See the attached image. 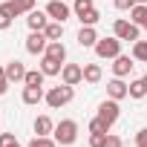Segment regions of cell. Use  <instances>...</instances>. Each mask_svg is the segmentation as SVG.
Returning a JSON list of instances; mask_svg holds the SVG:
<instances>
[{
	"instance_id": "24",
	"label": "cell",
	"mask_w": 147,
	"mask_h": 147,
	"mask_svg": "<svg viewBox=\"0 0 147 147\" xmlns=\"http://www.w3.org/2000/svg\"><path fill=\"white\" fill-rule=\"evenodd\" d=\"M12 20H15V15H12L9 3H3V6H0V32H6L12 26Z\"/></svg>"
},
{
	"instance_id": "21",
	"label": "cell",
	"mask_w": 147,
	"mask_h": 147,
	"mask_svg": "<svg viewBox=\"0 0 147 147\" xmlns=\"http://www.w3.org/2000/svg\"><path fill=\"white\" fill-rule=\"evenodd\" d=\"M43 35H46L49 40H61V38H63V23H61V20H49L46 29H43Z\"/></svg>"
},
{
	"instance_id": "23",
	"label": "cell",
	"mask_w": 147,
	"mask_h": 147,
	"mask_svg": "<svg viewBox=\"0 0 147 147\" xmlns=\"http://www.w3.org/2000/svg\"><path fill=\"white\" fill-rule=\"evenodd\" d=\"M43 78H46V75H43L40 69H29L26 78H23V84H26V87H43Z\"/></svg>"
},
{
	"instance_id": "3",
	"label": "cell",
	"mask_w": 147,
	"mask_h": 147,
	"mask_svg": "<svg viewBox=\"0 0 147 147\" xmlns=\"http://www.w3.org/2000/svg\"><path fill=\"white\" fill-rule=\"evenodd\" d=\"M95 55L104 58V61L118 58V55H121V40H118L115 35H113V38H98V43H95Z\"/></svg>"
},
{
	"instance_id": "18",
	"label": "cell",
	"mask_w": 147,
	"mask_h": 147,
	"mask_svg": "<svg viewBox=\"0 0 147 147\" xmlns=\"http://www.w3.org/2000/svg\"><path fill=\"white\" fill-rule=\"evenodd\" d=\"M101 78H104L101 63H84V81H87V84H98Z\"/></svg>"
},
{
	"instance_id": "20",
	"label": "cell",
	"mask_w": 147,
	"mask_h": 147,
	"mask_svg": "<svg viewBox=\"0 0 147 147\" xmlns=\"http://www.w3.org/2000/svg\"><path fill=\"white\" fill-rule=\"evenodd\" d=\"M130 20H133L136 26H144V23H147V3H136V6L130 9Z\"/></svg>"
},
{
	"instance_id": "17",
	"label": "cell",
	"mask_w": 147,
	"mask_h": 147,
	"mask_svg": "<svg viewBox=\"0 0 147 147\" xmlns=\"http://www.w3.org/2000/svg\"><path fill=\"white\" fill-rule=\"evenodd\" d=\"M61 69H63L61 61H55L49 55H40V72H43V75H61Z\"/></svg>"
},
{
	"instance_id": "12",
	"label": "cell",
	"mask_w": 147,
	"mask_h": 147,
	"mask_svg": "<svg viewBox=\"0 0 147 147\" xmlns=\"http://www.w3.org/2000/svg\"><path fill=\"white\" fill-rule=\"evenodd\" d=\"M49 20H52V18H49L46 12H38V9H32V12L26 15V26H29L32 32H43Z\"/></svg>"
},
{
	"instance_id": "26",
	"label": "cell",
	"mask_w": 147,
	"mask_h": 147,
	"mask_svg": "<svg viewBox=\"0 0 147 147\" xmlns=\"http://www.w3.org/2000/svg\"><path fill=\"white\" fill-rule=\"evenodd\" d=\"M133 58L138 63H147V40H136L133 43Z\"/></svg>"
},
{
	"instance_id": "29",
	"label": "cell",
	"mask_w": 147,
	"mask_h": 147,
	"mask_svg": "<svg viewBox=\"0 0 147 147\" xmlns=\"http://www.w3.org/2000/svg\"><path fill=\"white\" fill-rule=\"evenodd\" d=\"M95 6V0H75V6H72V12H75V18H81L84 12H90Z\"/></svg>"
},
{
	"instance_id": "1",
	"label": "cell",
	"mask_w": 147,
	"mask_h": 147,
	"mask_svg": "<svg viewBox=\"0 0 147 147\" xmlns=\"http://www.w3.org/2000/svg\"><path fill=\"white\" fill-rule=\"evenodd\" d=\"M52 138L61 144V147H69V144H75L78 141V121H72V118H63L55 124V133Z\"/></svg>"
},
{
	"instance_id": "39",
	"label": "cell",
	"mask_w": 147,
	"mask_h": 147,
	"mask_svg": "<svg viewBox=\"0 0 147 147\" xmlns=\"http://www.w3.org/2000/svg\"><path fill=\"white\" fill-rule=\"evenodd\" d=\"M144 29H147V23H144Z\"/></svg>"
},
{
	"instance_id": "22",
	"label": "cell",
	"mask_w": 147,
	"mask_h": 147,
	"mask_svg": "<svg viewBox=\"0 0 147 147\" xmlns=\"http://www.w3.org/2000/svg\"><path fill=\"white\" fill-rule=\"evenodd\" d=\"M144 95H147V84H144V78H136V81H130V98L141 101Z\"/></svg>"
},
{
	"instance_id": "11",
	"label": "cell",
	"mask_w": 147,
	"mask_h": 147,
	"mask_svg": "<svg viewBox=\"0 0 147 147\" xmlns=\"http://www.w3.org/2000/svg\"><path fill=\"white\" fill-rule=\"evenodd\" d=\"M127 95H130V84H124V78H113V81H107V98L121 101V98H127Z\"/></svg>"
},
{
	"instance_id": "4",
	"label": "cell",
	"mask_w": 147,
	"mask_h": 147,
	"mask_svg": "<svg viewBox=\"0 0 147 147\" xmlns=\"http://www.w3.org/2000/svg\"><path fill=\"white\" fill-rule=\"evenodd\" d=\"M138 29H141V26H136L133 20H124V18H118V20L113 23V35H115L118 40H133V43H136V40H138Z\"/></svg>"
},
{
	"instance_id": "8",
	"label": "cell",
	"mask_w": 147,
	"mask_h": 147,
	"mask_svg": "<svg viewBox=\"0 0 147 147\" xmlns=\"http://www.w3.org/2000/svg\"><path fill=\"white\" fill-rule=\"evenodd\" d=\"M46 46H49V38H46L43 32H32V35L26 38V52H29V55H43Z\"/></svg>"
},
{
	"instance_id": "35",
	"label": "cell",
	"mask_w": 147,
	"mask_h": 147,
	"mask_svg": "<svg viewBox=\"0 0 147 147\" xmlns=\"http://www.w3.org/2000/svg\"><path fill=\"white\" fill-rule=\"evenodd\" d=\"M0 78H6V66H0Z\"/></svg>"
},
{
	"instance_id": "38",
	"label": "cell",
	"mask_w": 147,
	"mask_h": 147,
	"mask_svg": "<svg viewBox=\"0 0 147 147\" xmlns=\"http://www.w3.org/2000/svg\"><path fill=\"white\" fill-rule=\"evenodd\" d=\"M144 84H147V75H144Z\"/></svg>"
},
{
	"instance_id": "36",
	"label": "cell",
	"mask_w": 147,
	"mask_h": 147,
	"mask_svg": "<svg viewBox=\"0 0 147 147\" xmlns=\"http://www.w3.org/2000/svg\"><path fill=\"white\" fill-rule=\"evenodd\" d=\"M12 147H23V144H20V141H15V144H12Z\"/></svg>"
},
{
	"instance_id": "19",
	"label": "cell",
	"mask_w": 147,
	"mask_h": 147,
	"mask_svg": "<svg viewBox=\"0 0 147 147\" xmlns=\"http://www.w3.org/2000/svg\"><path fill=\"white\" fill-rule=\"evenodd\" d=\"M43 55H49V58H55V61H66V46L61 43V40H49V46H46V52Z\"/></svg>"
},
{
	"instance_id": "27",
	"label": "cell",
	"mask_w": 147,
	"mask_h": 147,
	"mask_svg": "<svg viewBox=\"0 0 147 147\" xmlns=\"http://www.w3.org/2000/svg\"><path fill=\"white\" fill-rule=\"evenodd\" d=\"M26 147H58V141H55L52 136H35Z\"/></svg>"
},
{
	"instance_id": "34",
	"label": "cell",
	"mask_w": 147,
	"mask_h": 147,
	"mask_svg": "<svg viewBox=\"0 0 147 147\" xmlns=\"http://www.w3.org/2000/svg\"><path fill=\"white\" fill-rule=\"evenodd\" d=\"M136 147H147V127L136 133Z\"/></svg>"
},
{
	"instance_id": "25",
	"label": "cell",
	"mask_w": 147,
	"mask_h": 147,
	"mask_svg": "<svg viewBox=\"0 0 147 147\" xmlns=\"http://www.w3.org/2000/svg\"><path fill=\"white\" fill-rule=\"evenodd\" d=\"M78 20H81V26H95V23L101 20V12H98V9L92 6V9H90V12H84V15H81Z\"/></svg>"
},
{
	"instance_id": "2",
	"label": "cell",
	"mask_w": 147,
	"mask_h": 147,
	"mask_svg": "<svg viewBox=\"0 0 147 147\" xmlns=\"http://www.w3.org/2000/svg\"><path fill=\"white\" fill-rule=\"evenodd\" d=\"M72 98H75V87H69V84H63L61 81V87H52V90H46V104L52 107V110H61V107H66Z\"/></svg>"
},
{
	"instance_id": "15",
	"label": "cell",
	"mask_w": 147,
	"mask_h": 147,
	"mask_svg": "<svg viewBox=\"0 0 147 147\" xmlns=\"http://www.w3.org/2000/svg\"><path fill=\"white\" fill-rule=\"evenodd\" d=\"M46 98V92H43V87H23V104H29V107H35V104H40Z\"/></svg>"
},
{
	"instance_id": "16",
	"label": "cell",
	"mask_w": 147,
	"mask_h": 147,
	"mask_svg": "<svg viewBox=\"0 0 147 147\" xmlns=\"http://www.w3.org/2000/svg\"><path fill=\"white\" fill-rule=\"evenodd\" d=\"M35 6H38V0H9V9H12V15H15V18L29 15Z\"/></svg>"
},
{
	"instance_id": "14",
	"label": "cell",
	"mask_w": 147,
	"mask_h": 147,
	"mask_svg": "<svg viewBox=\"0 0 147 147\" xmlns=\"http://www.w3.org/2000/svg\"><path fill=\"white\" fill-rule=\"evenodd\" d=\"M32 130H35V136H52L55 133V121L49 115H38L32 121Z\"/></svg>"
},
{
	"instance_id": "31",
	"label": "cell",
	"mask_w": 147,
	"mask_h": 147,
	"mask_svg": "<svg viewBox=\"0 0 147 147\" xmlns=\"http://www.w3.org/2000/svg\"><path fill=\"white\" fill-rule=\"evenodd\" d=\"M113 3H115V9H118V12H130V9L138 3V0H113Z\"/></svg>"
},
{
	"instance_id": "5",
	"label": "cell",
	"mask_w": 147,
	"mask_h": 147,
	"mask_svg": "<svg viewBox=\"0 0 147 147\" xmlns=\"http://www.w3.org/2000/svg\"><path fill=\"white\" fill-rule=\"evenodd\" d=\"M61 81L69 84V87H78V84L84 81V66H78V63H63V69H61Z\"/></svg>"
},
{
	"instance_id": "7",
	"label": "cell",
	"mask_w": 147,
	"mask_h": 147,
	"mask_svg": "<svg viewBox=\"0 0 147 147\" xmlns=\"http://www.w3.org/2000/svg\"><path fill=\"white\" fill-rule=\"evenodd\" d=\"M46 15H49L52 20H61V23H66V20L72 18V9L63 3V0H49V6H46Z\"/></svg>"
},
{
	"instance_id": "9",
	"label": "cell",
	"mask_w": 147,
	"mask_h": 147,
	"mask_svg": "<svg viewBox=\"0 0 147 147\" xmlns=\"http://www.w3.org/2000/svg\"><path fill=\"white\" fill-rule=\"evenodd\" d=\"M133 61H136L133 55H118V58H113V75H115V78H127L130 69L136 66Z\"/></svg>"
},
{
	"instance_id": "6",
	"label": "cell",
	"mask_w": 147,
	"mask_h": 147,
	"mask_svg": "<svg viewBox=\"0 0 147 147\" xmlns=\"http://www.w3.org/2000/svg\"><path fill=\"white\" fill-rule=\"evenodd\" d=\"M98 115H101L107 124H115V121H118V115H121V107H118V101H115V98H107V101H101V104H98Z\"/></svg>"
},
{
	"instance_id": "10",
	"label": "cell",
	"mask_w": 147,
	"mask_h": 147,
	"mask_svg": "<svg viewBox=\"0 0 147 147\" xmlns=\"http://www.w3.org/2000/svg\"><path fill=\"white\" fill-rule=\"evenodd\" d=\"M75 40H78V46H84V49H95V43H98L95 26H81L78 35H75Z\"/></svg>"
},
{
	"instance_id": "30",
	"label": "cell",
	"mask_w": 147,
	"mask_h": 147,
	"mask_svg": "<svg viewBox=\"0 0 147 147\" xmlns=\"http://www.w3.org/2000/svg\"><path fill=\"white\" fill-rule=\"evenodd\" d=\"M101 147H124V141H121V136L107 133V138H104V144H101Z\"/></svg>"
},
{
	"instance_id": "37",
	"label": "cell",
	"mask_w": 147,
	"mask_h": 147,
	"mask_svg": "<svg viewBox=\"0 0 147 147\" xmlns=\"http://www.w3.org/2000/svg\"><path fill=\"white\" fill-rule=\"evenodd\" d=\"M138 3H147V0H138Z\"/></svg>"
},
{
	"instance_id": "33",
	"label": "cell",
	"mask_w": 147,
	"mask_h": 147,
	"mask_svg": "<svg viewBox=\"0 0 147 147\" xmlns=\"http://www.w3.org/2000/svg\"><path fill=\"white\" fill-rule=\"evenodd\" d=\"M15 141H18V138H15L12 133H0V147H12Z\"/></svg>"
},
{
	"instance_id": "32",
	"label": "cell",
	"mask_w": 147,
	"mask_h": 147,
	"mask_svg": "<svg viewBox=\"0 0 147 147\" xmlns=\"http://www.w3.org/2000/svg\"><path fill=\"white\" fill-rule=\"evenodd\" d=\"M107 138V133H90V147H101Z\"/></svg>"
},
{
	"instance_id": "28",
	"label": "cell",
	"mask_w": 147,
	"mask_h": 147,
	"mask_svg": "<svg viewBox=\"0 0 147 147\" xmlns=\"http://www.w3.org/2000/svg\"><path fill=\"white\" fill-rule=\"evenodd\" d=\"M110 127H113V124H107L101 115H95V118L90 121V133H110Z\"/></svg>"
},
{
	"instance_id": "13",
	"label": "cell",
	"mask_w": 147,
	"mask_h": 147,
	"mask_svg": "<svg viewBox=\"0 0 147 147\" xmlns=\"http://www.w3.org/2000/svg\"><path fill=\"white\" fill-rule=\"evenodd\" d=\"M26 72H29V69H26L20 61H9V63H6V78H9V84L23 81V78H26Z\"/></svg>"
}]
</instances>
